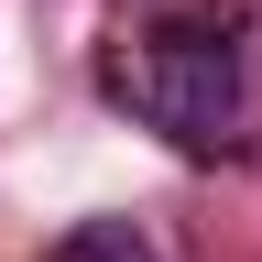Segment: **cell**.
Masks as SVG:
<instances>
[{"instance_id": "6da1fadb", "label": "cell", "mask_w": 262, "mask_h": 262, "mask_svg": "<svg viewBox=\"0 0 262 262\" xmlns=\"http://www.w3.org/2000/svg\"><path fill=\"white\" fill-rule=\"evenodd\" d=\"M110 98L142 131L208 153V142L241 131V44L208 33V22H153V33H131V44L110 55Z\"/></svg>"}, {"instance_id": "7a4b0ae2", "label": "cell", "mask_w": 262, "mask_h": 262, "mask_svg": "<svg viewBox=\"0 0 262 262\" xmlns=\"http://www.w3.org/2000/svg\"><path fill=\"white\" fill-rule=\"evenodd\" d=\"M55 262H153V241H142L131 219H77V229L55 241Z\"/></svg>"}]
</instances>
